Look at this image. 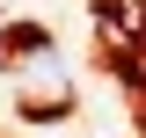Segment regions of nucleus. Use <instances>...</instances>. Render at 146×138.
Here are the masks:
<instances>
[{"label": "nucleus", "mask_w": 146, "mask_h": 138, "mask_svg": "<svg viewBox=\"0 0 146 138\" xmlns=\"http://www.w3.org/2000/svg\"><path fill=\"white\" fill-rule=\"evenodd\" d=\"M7 66H15V80H22V66H29V109L36 116H58L66 109V66H58V51H51V36L36 29V22H15L7 29Z\"/></svg>", "instance_id": "obj_1"}]
</instances>
